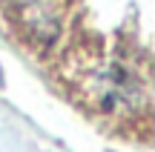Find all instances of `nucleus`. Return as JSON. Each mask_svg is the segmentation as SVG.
<instances>
[{
	"mask_svg": "<svg viewBox=\"0 0 155 152\" xmlns=\"http://www.w3.org/2000/svg\"><path fill=\"white\" fill-rule=\"evenodd\" d=\"M12 11L38 43H49L61 29V0H12Z\"/></svg>",
	"mask_w": 155,
	"mask_h": 152,
	"instance_id": "nucleus-1",
	"label": "nucleus"
}]
</instances>
